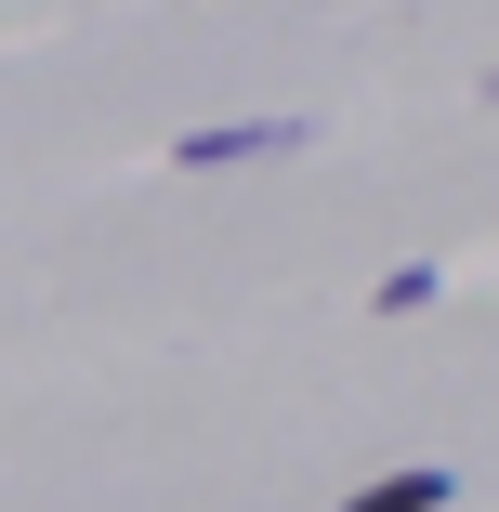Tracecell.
Listing matches in <instances>:
<instances>
[{"label": "cell", "instance_id": "6da1fadb", "mask_svg": "<svg viewBox=\"0 0 499 512\" xmlns=\"http://www.w3.org/2000/svg\"><path fill=\"white\" fill-rule=\"evenodd\" d=\"M289 145H303L289 119H224V132H184L171 158H184V171H224V158H289Z\"/></svg>", "mask_w": 499, "mask_h": 512}, {"label": "cell", "instance_id": "7a4b0ae2", "mask_svg": "<svg viewBox=\"0 0 499 512\" xmlns=\"http://www.w3.org/2000/svg\"><path fill=\"white\" fill-rule=\"evenodd\" d=\"M460 499V473L447 460H408V473H381V486H355V499H329V512H447Z\"/></svg>", "mask_w": 499, "mask_h": 512}, {"label": "cell", "instance_id": "3957f363", "mask_svg": "<svg viewBox=\"0 0 499 512\" xmlns=\"http://www.w3.org/2000/svg\"><path fill=\"white\" fill-rule=\"evenodd\" d=\"M434 289H447L434 263H394V276H381V316H421V302H434Z\"/></svg>", "mask_w": 499, "mask_h": 512}, {"label": "cell", "instance_id": "277c9868", "mask_svg": "<svg viewBox=\"0 0 499 512\" xmlns=\"http://www.w3.org/2000/svg\"><path fill=\"white\" fill-rule=\"evenodd\" d=\"M486 106H499V79H486Z\"/></svg>", "mask_w": 499, "mask_h": 512}]
</instances>
